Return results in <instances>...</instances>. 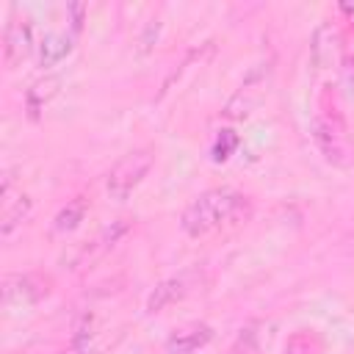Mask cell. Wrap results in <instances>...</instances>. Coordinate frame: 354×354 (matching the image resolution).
<instances>
[{
    "label": "cell",
    "instance_id": "6da1fadb",
    "mask_svg": "<svg viewBox=\"0 0 354 354\" xmlns=\"http://www.w3.org/2000/svg\"><path fill=\"white\" fill-rule=\"evenodd\" d=\"M249 213H252V205L243 194L230 191V188H210V191L199 194L183 210L180 227L191 238H205V235H210L221 227L246 221Z\"/></svg>",
    "mask_w": 354,
    "mask_h": 354
},
{
    "label": "cell",
    "instance_id": "7a4b0ae2",
    "mask_svg": "<svg viewBox=\"0 0 354 354\" xmlns=\"http://www.w3.org/2000/svg\"><path fill=\"white\" fill-rule=\"evenodd\" d=\"M313 138L321 149V155L332 163V166H340L346 169L354 158V147H351V138H348V130H346V122L343 116L332 108H321L313 119Z\"/></svg>",
    "mask_w": 354,
    "mask_h": 354
},
{
    "label": "cell",
    "instance_id": "3957f363",
    "mask_svg": "<svg viewBox=\"0 0 354 354\" xmlns=\"http://www.w3.org/2000/svg\"><path fill=\"white\" fill-rule=\"evenodd\" d=\"M152 163H155V152L149 147H141V149H133V152L122 155L113 163V169L108 171V177H105L108 194L113 199H119V202L127 199L138 188V183L147 177V171L152 169Z\"/></svg>",
    "mask_w": 354,
    "mask_h": 354
},
{
    "label": "cell",
    "instance_id": "277c9868",
    "mask_svg": "<svg viewBox=\"0 0 354 354\" xmlns=\"http://www.w3.org/2000/svg\"><path fill=\"white\" fill-rule=\"evenodd\" d=\"M33 50V25L25 17H17V11H11L6 33H3V55L8 69L19 66Z\"/></svg>",
    "mask_w": 354,
    "mask_h": 354
},
{
    "label": "cell",
    "instance_id": "5b68a950",
    "mask_svg": "<svg viewBox=\"0 0 354 354\" xmlns=\"http://www.w3.org/2000/svg\"><path fill=\"white\" fill-rule=\"evenodd\" d=\"M50 282L36 274H8L3 279V301L6 304H33L50 293Z\"/></svg>",
    "mask_w": 354,
    "mask_h": 354
},
{
    "label": "cell",
    "instance_id": "8992f818",
    "mask_svg": "<svg viewBox=\"0 0 354 354\" xmlns=\"http://www.w3.org/2000/svg\"><path fill=\"white\" fill-rule=\"evenodd\" d=\"M191 290V277L188 274H180V277H171V279H163L160 285H155V290L149 293L147 299V313H160L163 307L180 301L185 293Z\"/></svg>",
    "mask_w": 354,
    "mask_h": 354
},
{
    "label": "cell",
    "instance_id": "52a82bcc",
    "mask_svg": "<svg viewBox=\"0 0 354 354\" xmlns=\"http://www.w3.org/2000/svg\"><path fill=\"white\" fill-rule=\"evenodd\" d=\"M210 340H213V329L207 324H196V326H188V329L174 332L166 340V354H196Z\"/></svg>",
    "mask_w": 354,
    "mask_h": 354
},
{
    "label": "cell",
    "instance_id": "ba28073f",
    "mask_svg": "<svg viewBox=\"0 0 354 354\" xmlns=\"http://www.w3.org/2000/svg\"><path fill=\"white\" fill-rule=\"evenodd\" d=\"M75 47V33H47L39 41V66H53L64 61Z\"/></svg>",
    "mask_w": 354,
    "mask_h": 354
},
{
    "label": "cell",
    "instance_id": "9c48e42d",
    "mask_svg": "<svg viewBox=\"0 0 354 354\" xmlns=\"http://www.w3.org/2000/svg\"><path fill=\"white\" fill-rule=\"evenodd\" d=\"M58 91H61V77H58V75H47V77H41V80H36V83L25 91V105H28L30 119H36V116L44 111V105H47Z\"/></svg>",
    "mask_w": 354,
    "mask_h": 354
},
{
    "label": "cell",
    "instance_id": "30bf717a",
    "mask_svg": "<svg viewBox=\"0 0 354 354\" xmlns=\"http://www.w3.org/2000/svg\"><path fill=\"white\" fill-rule=\"evenodd\" d=\"M3 224H0V230H3V235L8 238L17 227H22L25 224V218L30 216V199L25 196V194H19V196H11V194H3Z\"/></svg>",
    "mask_w": 354,
    "mask_h": 354
},
{
    "label": "cell",
    "instance_id": "8fae6325",
    "mask_svg": "<svg viewBox=\"0 0 354 354\" xmlns=\"http://www.w3.org/2000/svg\"><path fill=\"white\" fill-rule=\"evenodd\" d=\"M310 53H313V64H315L318 69L329 66L332 58L337 55V30H332L329 41H324V30L318 28L315 36H313V47H310Z\"/></svg>",
    "mask_w": 354,
    "mask_h": 354
},
{
    "label": "cell",
    "instance_id": "7c38bea8",
    "mask_svg": "<svg viewBox=\"0 0 354 354\" xmlns=\"http://www.w3.org/2000/svg\"><path fill=\"white\" fill-rule=\"evenodd\" d=\"M83 216H86V199H75V202H69V205L53 218V230H55V232H72V230L83 221Z\"/></svg>",
    "mask_w": 354,
    "mask_h": 354
},
{
    "label": "cell",
    "instance_id": "4fadbf2b",
    "mask_svg": "<svg viewBox=\"0 0 354 354\" xmlns=\"http://www.w3.org/2000/svg\"><path fill=\"white\" fill-rule=\"evenodd\" d=\"M235 147H238V136L232 130H221L213 141V160H227Z\"/></svg>",
    "mask_w": 354,
    "mask_h": 354
},
{
    "label": "cell",
    "instance_id": "5bb4252c",
    "mask_svg": "<svg viewBox=\"0 0 354 354\" xmlns=\"http://www.w3.org/2000/svg\"><path fill=\"white\" fill-rule=\"evenodd\" d=\"M340 91H343V97L354 105V55L346 58L343 66H340Z\"/></svg>",
    "mask_w": 354,
    "mask_h": 354
},
{
    "label": "cell",
    "instance_id": "9a60e30c",
    "mask_svg": "<svg viewBox=\"0 0 354 354\" xmlns=\"http://www.w3.org/2000/svg\"><path fill=\"white\" fill-rule=\"evenodd\" d=\"M69 11H72V33H77V30H80V25H83L86 6H83V3H72V6H69Z\"/></svg>",
    "mask_w": 354,
    "mask_h": 354
},
{
    "label": "cell",
    "instance_id": "2e32d148",
    "mask_svg": "<svg viewBox=\"0 0 354 354\" xmlns=\"http://www.w3.org/2000/svg\"><path fill=\"white\" fill-rule=\"evenodd\" d=\"M61 354H66V351H61ZM69 354H88V351H80V348H75V346H72V351H69Z\"/></svg>",
    "mask_w": 354,
    "mask_h": 354
}]
</instances>
